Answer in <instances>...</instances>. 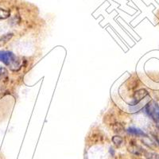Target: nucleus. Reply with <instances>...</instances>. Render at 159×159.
I'll use <instances>...</instances> for the list:
<instances>
[{
    "instance_id": "f257e3e1",
    "label": "nucleus",
    "mask_w": 159,
    "mask_h": 159,
    "mask_svg": "<svg viewBox=\"0 0 159 159\" xmlns=\"http://www.w3.org/2000/svg\"><path fill=\"white\" fill-rule=\"evenodd\" d=\"M146 111L147 115L155 123H159V105L154 100H151L147 104Z\"/></svg>"
},
{
    "instance_id": "f03ea898",
    "label": "nucleus",
    "mask_w": 159,
    "mask_h": 159,
    "mask_svg": "<svg viewBox=\"0 0 159 159\" xmlns=\"http://www.w3.org/2000/svg\"><path fill=\"white\" fill-rule=\"evenodd\" d=\"M0 61L4 65L10 66L12 64H16L17 57L13 52L7 51H0Z\"/></svg>"
},
{
    "instance_id": "7ed1b4c3",
    "label": "nucleus",
    "mask_w": 159,
    "mask_h": 159,
    "mask_svg": "<svg viewBox=\"0 0 159 159\" xmlns=\"http://www.w3.org/2000/svg\"><path fill=\"white\" fill-rule=\"evenodd\" d=\"M148 95V92L145 89H140L138 90L137 92H134V96H133V102H132V106H135L139 102L141 101L142 99H144L146 96Z\"/></svg>"
},
{
    "instance_id": "20e7f679",
    "label": "nucleus",
    "mask_w": 159,
    "mask_h": 159,
    "mask_svg": "<svg viewBox=\"0 0 159 159\" xmlns=\"http://www.w3.org/2000/svg\"><path fill=\"white\" fill-rule=\"evenodd\" d=\"M13 36H14V34H13L12 33H8V34L2 35L0 38V48L3 47L6 44H7L11 41V38H13Z\"/></svg>"
},
{
    "instance_id": "39448f33",
    "label": "nucleus",
    "mask_w": 159,
    "mask_h": 159,
    "mask_svg": "<svg viewBox=\"0 0 159 159\" xmlns=\"http://www.w3.org/2000/svg\"><path fill=\"white\" fill-rule=\"evenodd\" d=\"M127 131H128L130 134H133V135L144 136V137H147V134H146L143 130H142L141 129L135 128V127H130V128H128Z\"/></svg>"
},
{
    "instance_id": "423d86ee",
    "label": "nucleus",
    "mask_w": 159,
    "mask_h": 159,
    "mask_svg": "<svg viewBox=\"0 0 159 159\" xmlns=\"http://www.w3.org/2000/svg\"><path fill=\"white\" fill-rule=\"evenodd\" d=\"M10 15H11V13H10L9 11L0 8V20L6 19V18H9Z\"/></svg>"
},
{
    "instance_id": "0eeeda50",
    "label": "nucleus",
    "mask_w": 159,
    "mask_h": 159,
    "mask_svg": "<svg viewBox=\"0 0 159 159\" xmlns=\"http://www.w3.org/2000/svg\"><path fill=\"white\" fill-rule=\"evenodd\" d=\"M112 142H113V143H114L116 146H117V147H119V146H120V145L123 143V139H122L120 136L116 135V136H114V137L112 138Z\"/></svg>"
},
{
    "instance_id": "6e6552de",
    "label": "nucleus",
    "mask_w": 159,
    "mask_h": 159,
    "mask_svg": "<svg viewBox=\"0 0 159 159\" xmlns=\"http://www.w3.org/2000/svg\"><path fill=\"white\" fill-rule=\"evenodd\" d=\"M145 155L147 159H159V155L154 153H150V152H146Z\"/></svg>"
},
{
    "instance_id": "1a4fd4ad",
    "label": "nucleus",
    "mask_w": 159,
    "mask_h": 159,
    "mask_svg": "<svg viewBox=\"0 0 159 159\" xmlns=\"http://www.w3.org/2000/svg\"><path fill=\"white\" fill-rule=\"evenodd\" d=\"M155 139H157V143H158V144H159V138H156V137H155Z\"/></svg>"
}]
</instances>
